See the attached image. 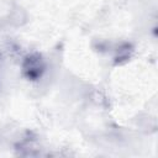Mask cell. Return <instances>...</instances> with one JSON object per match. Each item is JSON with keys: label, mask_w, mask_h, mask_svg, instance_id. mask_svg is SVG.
<instances>
[{"label": "cell", "mask_w": 158, "mask_h": 158, "mask_svg": "<svg viewBox=\"0 0 158 158\" xmlns=\"http://www.w3.org/2000/svg\"><path fill=\"white\" fill-rule=\"evenodd\" d=\"M47 70V62L42 53L30 52L25 54L21 59V74L22 77L31 81H40Z\"/></svg>", "instance_id": "1"}, {"label": "cell", "mask_w": 158, "mask_h": 158, "mask_svg": "<svg viewBox=\"0 0 158 158\" xmlns=\"http://www.w3.org/2000/svg\"><path fill=\"white\" fill-rule=\"evenodd\" d=\"M38 144L36 141V137L32 136L31 132H26V135L15 144V149L17 151L16 154L19 156H40V151L38 149Z\"/></svg>", "instance_id": "2"}, {"label": "cell", "mask_w": 158, "mask_h": 158, "mask_svg": "<svg viewBox=\"0 0 158 158\" xmlns=\"http://www.w3.org/2000/svg\"><path fill=\"white\" fill-rule=\"evenodd\" d=\"M133 52V47L130 43H122L117 49H116V56H115V64H122L126 63Z\"/></svg>", "instance_id": "3"}, {"label": "cell", "mask_w": 158, "mask_h": 158, "mask_svg": "<svg viewBox=\"0 0 158 158\" xmlns=\"http://www.w3.org/2000/svg\"><path fill=\"white\" fill-rule=\"evenodd\" d=\"M0 89H1V81H0Z\"/></svg>", "instance_id": "4"}]
</instances>
